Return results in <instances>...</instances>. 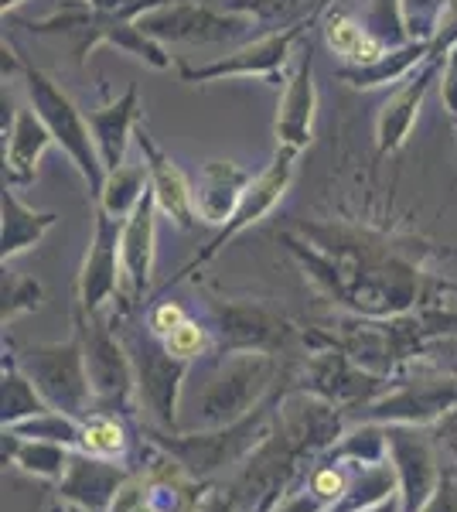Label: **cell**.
Segmentation results:
<instances>
[{"label":"cell","mask_w":457,"mask_h":512,"mask_svg":"<svg viewBox=\"0 0 457 512\" xmlns=\"http://www.w3.org/2000/svg\"><path fill=\"white\" fill-rule=\"evenodd\" d=\"M24 28L41 38H69L79 69L89 62V55L99 45L120 48L123 55H134V59L151 65V69H171V55L164 52V45L147 38L137 21L120 18V14H103L96 7H89L86 0H65L48 18L24 21Z\"/></svg>","instance_id":"6da1fadb"},{"label":"cell","mask_w":457,"mask_h":512,"mask_svg":"<svg viewBox=\"0 0 457 512\" xmlns=\"http://www.w3.org/2000/svg\"><path fill=\"white\" fill-rule=\"evenodd\" d=\"M434 52V41H406V45L389 48L386 55H379L376 62H365V65H338L335 79L345 82L352 89H379V86H393V82H403L406 76L420 69L423 62L430 59Z\"/></svg>","instance_id":"8fae6325"},{"label":"cell","mask_w":457,"mask_h":512,"mask_svg":"<svg viewBox=\"0 0 457 512\" xmlns=\"http://www.w3.org/2000/svg\"><path fill=\"white\" fill-rule=\"evenodd\" d=\"M147 188H151V178H147L144 161H140V164H120L116 171H106L103 192H99L96 205L106 212V216L123 222L140 205V198L147 195Z\"/></svg>","instance_id":"9a60e30c"},{"label":"cell","mask_w":457,"mask_h":512,"mask_svg":"<svg viewBox=\"0 0 457 512\" xmlns=\"http://www.w3.org/2000/svg\"><path fill=\"white\" fill-rule=\"evenodd\" d=\"M21 79H24V89H28V99H31V106H35V113L45 120L55 144L62 147L65 158L76 164V171L82 175V181H86V192L99 198L103 181H106V168H103V161H99L96 137H93V127H89L86 113L72 103L69 93H65L48 72H41L38 65H31L28 59L21 65Z\"/></svg>","instance_id":"7a4b0ae2"},{"label":"cell","mask_w":457,"mask_h":512,"mask_svg":"<svg viewBox=\"0 0 457 512\" xmlns=\"http://www.w3.org/2000/svg\"><path fill=\"white\" fill-rule=\"evenodd\" d=\"M89 127L96 137V151L106 171H116L120 164H127V147L134 140V130L140 123V86L130 82L113 103L99 106V110L86 113Z\"/></svg>","instance_id":"30bf717a"},{"label":"cell","mask_w":457,"mask_h":512,"mask_svg":"<svg viewBox=\"0 0 457 512\" xmlns=\"http://www.w3.org/2000/svg\"><path fill=\"white\" fill-rule=\"evenodd\" d=\"M256 175H249L243 164L212 158L195 171L191 185H195V216L205 226L222 229L226 222L236 216L239 202H243L246 188L253 185Z\"/></svg>","instance_id":"ba28073f"},{"label":"cell","mask_w":457,"mask_h":512,"mask_svg":"<svg viewBox=\"0 0 457 512\" xmlns=\"http://www.w3.org/2000/svg\"><path fill=\"white\" fill-rule=\"evenodd\" d=\"M0 209H4V256L18 253L28 243L45 233V229L55 226L52 212H35L18 198V188L4 185V198H0Z\"/></svg>","instance_id":"2e32d148"},{"label":"cell","mask_w":457,"mask_h":512,"mask_svg":"<svg viewBox=\"0 0 457 512\" xmlns=\"http://www.w3.org/2000/svg\"><path fill=\"white\" fill-rule=\"evenodd\" d=\"M444 59L447 52H430V59L420 65L413 76H406L400 86L389 93V99L382 103L379 117H376V151L379 158H389V154H400L410 140L413 127H417V117L423 110V99H427L430 86L440 82V72H444Z\"/></svg>","instance_id":"5b68a950"},{"label":"cell","mask_w":457,"mask_h":512,"mask_svg":"<svg viewBox=\"0 0 457 512\" xmlns=\"http://www.w3.org/2000/svg\"><path fill=\"white\" fill-rule=\"evenodd\" d=\"M205 345H209V335H205V328L198 325L195 318H188L185 325L174 328V332L164 338V352L178 362H188V359H195V355H202Z\"/></svg>","instance_id":"d6986e66"},{"label":"cell","mask_w":457,"mask_h":512,"mask_svg":"<svg viewBox=\"0 0 457 512\" xmlns=\"http://www.w3.org/2000/svg\"><path fill=\"white\" fill-rule=\"evenodd\" d=\"M140 31L154 41H181V45H239L256 31L253 18L229 7L198 4V0H171L154 7L137 21Z\"/></svg>","instance_id":"277c9868"},{"label":"cell","mask_w":457,"mask_h":512,"mask_svg":"<svg viewBox=\"0 0 457 512\" xmlns=\"http://www.w3.org/2000/svg\"><path fill=\"white\" fill-rule=\"evenodd\" d=\"M314 117H318V82H314V45L311 38L301 41V52L290 69V79L284 86L277 106V147L304 154L314 137Z\"/></svg>","instance_id":"8992f818"},{"label":"cell","mask_w":457,"mask_h":512,"mask_svg":"<svg viewBox=\"0 0 457 512\" xmlns=\"http://www.w3.org/2000/svg\"><path fill=\"white\" fill-rule=\"evenodd\" d=\"M157 202L147 188V195L140 198V205L123 219V229H120V260H123V270L134 284H147L151 277V263H154V226H157Z\"/></svg>","instance_id":"7c38bea8"},{"label":"cell","mask_w":457,"mask_h":512,"mask_svg":"<svg viewBox=\"0 0 457 512\" xmlns=\"http://www.w3.org/2000/svg\"><path fill=\"white\" fill-rule=\"evenodd\" d=\"M321 31H324V41H328V48L338 55V59H342V65L376 62L379 55L389 52V48L382 45L376 35H369L365 21L352 18V14L342 11L338 4L321 18Z\"/></svg>","instance_id":"5bb4252c"},{"label":"cell","mask_w":457,"mask_h":512,"mask_svg":"<svg viewBox=\"0 0 457 512\" xmlns=\"http://www.w3.org/2000/svg\"><path fill=\"white\" fill-rule=\"evenodd\" d=\"M335 4L338 0H222V7L253 18L256 31H263V35L321 21Z\"/></svg>","instance_id":"4fadbf2b"},{"label":"cell","mask_w":457,"mask_h":512,"mask_svg":"<svg viewBox=\"0 0 457 512\" xmlns=\"http://www.w3.org/2000/svg\"><path fill=\"white\" fill-rule=\"evenodd\" d=\"M79 437H82V448L89 454H99V458H116V454H123V448H127V434L110 417L89 420Z\"/></svg>","instance_id":"ac0fdd59"},{"label":"cell","mask_w":457,"mask_h":512,"mask_svg":"<svg viewBox=\"0 0 457 512\" xmlns=\"http://www.w3.org/2000/svg\"><path fill=\"white\" fill-rule=\"evenodd\" d=\"M86 4H89V7H96V11H103V14H120V18L140 21L147 11L171 4V0H86Z\"/></svg>","instance_id":"ffe728a7"},{"label":"cell","mask_w":457,"mask_h":512,"mask_svg":"<svg viewBox=\"0 0 457 512\" xmlns=\"http://www.w3.org/2000/svg\"><path fill=\"white\" fill-rule=\"evenodd\" d=\"M134 144L140 151V161H144V168H147V178H151V195H154L157 209H161V216L171 219L174 226L191 229L198 222L195 185H191V178L181 171V164L174 161L171 154H164L161 147H157V140L151 137V130L144 127V120H140L134 130Z\"/></svg>","instance_id":"52a82bcc"},{"label":"cell","mask_w":457,"mask_h":512,"mask_svg":"<svg viewBox=\"0 0 457 512\" xmlns=\"http://www.w3.org/2000/svg\"><path fill=\"white\" fill-rule=\"evenodd\" d=\"M454 0H400V11L413 41H434L440 21L451 11Z\"/></svg>","instance_id":"e0dca14e"},{"label":"cell","mask_w":457,"mask_h":512,"mask_svg":"<svg viewBox=\"0 0 457 512\" xmlns=\"http://www.w3.org/2000/svg\"><path fill=\"white\" fill-rule=\"evenodd\" d=\"M311 24H297L287 31H273V35H260L256 41H243L236 52H229L226 59H215L205 65H188L174 62L181 82L191 86H209V82H226V79H263L273 89H284L290 79V62H294V48L307 38Z\"/></svg>","instance_id":"3957f363"},{"label":"cell","mask_w":457,"mask_h":512,"mask_svg":"<svg viewBox=\"0 0 457 512\" xmlns=\"http://www.w3.org/2000/svg\"><path fill=\"white\" fill-rule=\"evenodd\" d=\"M188 321V311L181 308V304H174V301H161L157 308L151 311V318H147V325H151V332L161 338H168L174 328H181Z\"/></svg>","instance_id":"44dd1931"},{"label":"cell","mask_w":457,"mask_h":512,"mask_svg":"<svg viewBox=\"0 0 457 512\" xmlns=\"http://www.w3.org/2000/svg\"><path fill=\"white\" fill-rule=\"evenodd\" d=\"M311 489L318 499H342L345 495V475L342 472H335V468H321L318 475L311 478Z\"/></svg>","instance_id":"603a6c76"},{"label":"cell","mask_w":457,"mask_h":512,"mask_svg":"<svg viewBox=\"0 0 457 512\" xmlns=\"http://www.w3.org/2000/svg\"><path fill=\"white\" fill-rule=\"evenodd\" d=\"M440 99H444L447 113L457 120V41L444 59V72H440Z\"/></svg>","instance_id":"7402d4cb"},{"label":"cell","mask_w":457,"mask_h":512,"mask_svg":"<svg viewBox=\"0 0 457 512\" xmlns=\"http://www.w3.org/2000/svg\"><path fill=\"white\" fill-rule=\"evenodd\" d=\"M18 4H24V0H0V11H4V18H7V14H11Z\"/></svg>","instance_id":"cb8c5ba5"},{"label":"cell","mask_w":457,"mask_h":512,"mask_svg":"<svg viewBox=\"0 0 457 512\" xmlns=\"http://www.w3.org/2000/svg\"><path fill=\"white\" fill-rule=\"evenodd\" d=\"M55 144L52 130L35 113V106H18L11 130L4 134V185L28 188L38 178V164L45 151Z\"/></svg>","instance_id":"9c48e42d"}]
</instances>
